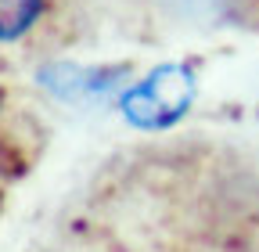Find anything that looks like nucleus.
Masks as SVG:
<instances>
[{
    "instance_id": "obj_1",
    "label": "nucleus",
    "mask_w": 259,
    "mask_h": 252,
    "mask_svg": "<svg viewBox=\"0 0 259 252\" xmlns=\"http://www.w3.org/2000/svg\"><path fill=\"white\" fill-rule=\"evenodd\" d=\"M194 98H198V76L187 61H166L144 72L141 79H130L119 94V112L134 130H169L177 126Z\"/></svg>"
},
{
    "instance_id": "obj_2",
    "label": "nucleus",
    "mask_w": 259,
    "mask_h": 252,
    "mask_svg": "<svg viewBox=\"0 0 259 252\" xmlns=\"http://www.w3.org/2000/svg\"><path fill=\"white\" fill-rule=\"evenodd\" d=\"M126 65H76L54 61L40 69V87L69 105H94L105 98H119L126 87Z\"/></svg>"
},
{
    "instance_id": "obj_3",
    "label": "nucleus",
    "mask_w": 259,
    "mask_h": 252,
    "mask_svg": "<svg viewBox=\"0 0 259 252\" xmlns=\"http://www.w3.org/2000/svg\"><path fill=\"white\" fill-rule=\"evenodd\" d=\"M47 11V0H0V44L22 40Z\"/></svg>"
},
{
    "instance_id": "obj_4",
    "label": "nucleus",
    "mask_w": 259,
    "mask_h": 252,
    "mask_svg": "<svg viewBox=\"0 0 259 252\" xmlns=\"http://www.w3.org/2000/svg\"><path fill=\"white\" fill-rule=\"evenodd\" d=\"M0 108H4V90H0Z\"/></svg>"
}]
</instances>
